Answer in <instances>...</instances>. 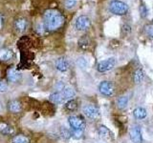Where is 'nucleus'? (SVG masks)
Wrapping results in <instances>:
<instances>
[{
    "label": "nucleus",
    "mask_w": 153,
    "mask_h": 143,
    "mask_svg": "<svg viewBox=\"0 0 153 143\" xmlns=\"http://www.w3.org/2000/svg\"><path fill=\"white\" fill-rule=\"evenodd\" d=\"M64 22V17L57 10H47L44 13V25L49 31H56Z\"/></svg>",
    "instance_id": "nucleus-1"
},
{
    "label": "nucleus",
    "mask_w": 153,
    "mask_h": 143,
    "mask_svg": "<svg viewBox=\"0 0 153 143\" xmlns=\"http://www.w3.org/2000/svg\"><path fill=\"white\" fill-rule=\"evenodd\" d=\"M110 12L117 15H124L128 12V6L126 3H124L120 0H113L109 4Z\"/></svg>",
    "instance_id": "nucleus-2"
},
{
    "label": "nucleus",
    "mask_w": 153,
    "mask_h": 143,
    "mask_svg": "<svg viewBox=\"0 0 153 143\" xmlns=\"http://www.w3.org/2000/svg\"><path fill=\"white\" fill-rule=\"evenodd\" d=\"M117 61H116V58H114V57H110V58H107L105 60H102L99 62V64L97 66V69L100 73H106V72L112 70L115 65H116Z\"/></svg>",
    "instance_id": "nucleus-3"
},
{
    "label": "nucleus",
    "mask_w": 153,
    "mask_h": 143,
    "mask_svg": "<svg viewBox=\"0 0 153 143\" xmlns=\"http://www.w3.org/2000/svg\"><path fill=\"white\" fill-rule=\"evenodd\" d=\"M99 91L104 97H112L114 94V85L110 81H102L99 85Z\"/></svg>",
    "instance_id": "nucleus-4"
},
{
    "label": "nucleus",
    "mask_w": 153,
    "mask_h": 143,
    "mask_svg": "<svg viewBox=\"0 0 153 143\" xmlns=\"http://www.w3.org/2000/svg\"><path fill=\"white\" fill-rule=\"evenodd\" d=\"M75 26L78 31H86L91 26V20L87 15H79L76 18Z\"/></svg>",
    "instance_id": "nucleus-5"
},
{
    "label": "nucleus",
    "mask_w": 153,
    "mask_h": 143,
    "mask_svg": "<svg viewBox=\"0 0 153 143\" xmlns=\"http://www.w3.org/2000/svg\"><path fill=\"white\" fill-rule=\"evenodd\" d=\"M83 113L90 119L96 120L100 117V110L93 104H87L83 107Z\"/></svg>",
    "instance_id": "nucleus-6"
},
{
    "label": "nucleus",
    "mask_w": 153,
    "mask_h": 143,
    "mask_svg": "<svg viewBox=\"0 0 153 143\" xmlns=\"http://www.w3.org/2000/svg\"><path fill=\"white\" fill-rule=\"evenodd\" d=\"M70 126L73 130H80L83 131L85 128V122L82 118L78 116H72L68 119Z\"/></svg>",
    "instance_id": "nucleus-7"
},
{
    "label": "nucleus",
    "mask_w": 153,
    "mask_h": 143,
    "mask_svg": "<svg viewBox=\"0 0 153 143\" xmlns=\"http://www.w3.org/2000/svg\"><path fill=\"white\" fill-rule=\"evenodd\" d=\"M129 135H130V139L133 143H143V136L140 126H132L130 129V132H129Z\"/></svg>",
    "instance_id": "nucleus-8"
},
{
    "label": "nucleus",
    "mask_w": 153,
    "mask_h": 143,
    "mask_svg": "<svg viewBox=\"0 0 153 143\" xmlns=\"http://www.w3.org/2000/svg\"><path fill=\"white\" fill-rule=\"evenodd\" d=\"M98 133H99L100 136L102 138H103V139H105V140H111L113 138V135H112L111 131H110L107 127H105L103 125H100L99 127Z\"/></svg>",
    "instance_id": "nucleus-9"
},
{
    "label": "nucleus",
    "mask_w": 153,
    "mask_h": 143,
    "mask_svg": "<svg viewBox=\"0 0 153 143\" xmlns=\"http://www.w3.org/2000/svg\"><path fill=\"white\" fill-rule=\"evenodd\" d=\"M8 80L10 82H17L21 79V74L16 69H10L8 71Z\"/></svg>",
    "instance_id": "nucleus-10"
},
{
    "label": "nucleus",
    "mask_w": 153,
    "mask_h": 143,
    "mask_svg": "<svg viewBox=\"0 0 153 143\" xmlns=\"http://www.w3.org/2000/svg\"><path fill=\"white\" fill-rule=\"evenodd\" d=\"M68 67H69V64H68V61H67L64 57H59V58H57L56 61V68L60 71V72H66L68 70Z\"/></svg>",
    "instance_id": "nucleus-11"
},
{
    "label": "nucleus",
    "mask_w": 153,
    "mask_h": 143,
    "mask_svg": "<svg viewBox=\"0 0 153 143\" xmlns=\"http://www.w3.org/2000/svg\"><path fill=\"white\" fill-rule=\"evenodd\" d=\"M50 100L52 102H54L56 104H59V103H63L64 101H66V99L64 97V94L63 93L61 92H56V93H53L50 95Z\"/></svg>",
    "instance_id": "nucleus-12"
},
{
    "label": "nucleus",
    "mask_w": 153,
    "mask_h": 143,
    "mask_svg": "<svg viewBox=\"0 0 153 143\" xmlns=\"http://www.w3.org/2000/svg\"><path fill=\"white\" fill-rule=\"evenodd\" d=\"M8 108H9V111L11 113L17 114L21 111V103L16 99L12 100V101H10V103L8 105Z\"/></svg>",
    "instance_id": "nucleus-13"
},
{
    "label": "nucleus",
    "mask_w": 153,
    "mask_h": 143,
    "mask_svg": "<svg viewBox=\"0 0 153 143\" xmlns=\"http://www.w3.org/2000/svg\"><path fill=\"white\" fill-rule=\"evenodd\" d=\"M0 133H3V135L9 136V135H13L14 133V130H13V128L12 126H10L8 123L1 121L0 122Z\"/></svg>",
    "instance_id": "nucleus-14"
},
{
    "label": "nucleus",
    "mask_w": 153,
    "mask_h": 143,
    "mask_svg": "<svg viewBox=\"0 0 153 143\" xmlns=\"http://www.w3.org/2000/svg\"><path fill=\"white\" fill-rule=\"evenodd\" d=\"M133 116L136 119H143L146 118L147 116V112L145 108L143 107H137L135 110L133 111Z\"/></svg>",
    "instance_id": "nucleus-15"
},
{
    "label": "nucleus",
    "mask_w": 153,
    "mask_h": 143,
    "mask_svg": "<svg viewBox=\"0 0 153 143\" xmlns=\"http://www.w3.org/2000/svg\"><path fill=\"white\" fill-rule=\"evenodd\" d=\"M14 27L18 31V32H23L25 31V29L27 27V20L23 17H19L16 20V23H14Z\"/></svg>",
    "instance_id": "nucleus-16"
},
{
    "label": "nucleus",
    "mask_w": 153,
    "mask_h": 143,
    "mask_svg": "<svg viewBox=\"0 0 153 143\" xmlns=\"http://www.w3.org/2000/svg\"><path fill=\"white\" fill-rule=\"evenodd\" d=\"M143 77H145V74H143V72L141 69H138L134 72L133 80H134V82H135V84H140L143 81Z\"/></svg>",
    "instance_id": "nucleus-17"
},
{
    "label": "nucleus",
    "mask_w": 153,
    "mask_h": 143,
    "mask_svg": "<svg viewBox=\"0 0 153 143\" xmlns=\"http://www.w3.org/2000/svg\"><path fill=\"white\" fill-rule=\"evenodd\" d=\"M13 56V52L12 50H3L0 52V59L3 61H8L10 59H12Z\"/></svg>",
    "instance_id": "nucleus-18"
},
{
    "label": "nucleus",
    "mask_w": 153,
    "mask_h": 143,
    "mask_svg": "<svg viewBox=\"0 0 153 143\" xmlns=\"http://www.w3.org/2000/svg\"><path fill=\"white\" fill-rule=\"evenodd\" d=\"M62 93H63L64 94V97L65 99H71V98H73L75 95H76V92H75V90L73 88H71V87H65L63 90H62Z\"/></svg>",
    "instance_id": "nucleus-19"
},
{
    "label": "nucleus",
    "mask_w": 153,
    "mask_h": 143,
    "mask_svg": "<svg viewBox=\"0 0 153 143\" xmlns=\"http://www.w3.org/2000/svg\"><path fill=\"white\" fill-rule=\"evenodd\" d=\"M127 104H128V97H119V99L117 100L118 108L121 109V110L126 108Z\"/></svg>",
    "instance_id": "nucleus-20"
},
{
    "label": "nucleus",
    "mask_w": 153,
    "mask_h": 143,
    "mask_svg": "<svg viewBox=\"0 0 153 143\" xmlns=\"http://www.w3.org/2000/svg\"><path fill=\"white\" fill-rule=\"evenodd\" d=\"M13 143H30V140H29V138L25 136L18 135L13 137Z\"/></svg>",
    "instance_id": "nucleus-21"
},
{
    "label": "nucleus",
    "mask_w": 153,
    "mask_h": 143,
    "mask_svg": "<svg viewBox=\"0 0 153 143\" xmlns=\"http://www.w3.org/2000/svg\"><path fill=\"white\" fill-rule=\"evenodd\" d=\"M65 107L67 110H69V111H75V110H76V108H78V103H76V100L70 99L66 102Z\"/></svg>",
    "instance_id": "nucleus-22"
},
{
    "label": "nucleus",
    "mask_w": 153,
    "mask_h": 143,
    "mask_svg": "<svg viewBox=\"0 0 153 143\" xmlns=\"http://www.w3.org/2000/svg\"><path fill=\"white\" fill-rule=\"evenodd\" d=\"M76 65H78L80 69H85L87 67L88 63H87V60H86L84 57H79L76 60Z\"/></svg>",
    "instance_id": "nucleus-23"
},
{
    "label": "nucleus",
    "mask_w": 153,
    "mask_h": 143,
    "mask_svg": "<svg viewBox=\"0 0 153 143\" xmlns=\"http://www.w3.org/2000/svg\"><path fill=\"white\" fill-rule=\"evenodd\" d=\"M60 135H61L62 137L65 138V139H68V138L71 137L72 133H70V131L68 130V129H66V128H64V127H62V128L60 129Z\"/></svg>",
    "instance_id": "nucleus-24"
},
{
    "label": "nucleus",
    "mask_w": 153,
    "mask_h": 143,
    "mask_svg": "<svg viewBox=\"0 0 153 143\" xmlns=\"http://www.w3.org/2000/svg\"><path fill=\"white\" fill-rule=\"evenodd\" d=\"M76 5V0H65V7L67 9H73Z\"/></svg>",
    "instance_id": "nucleus-25"
},
{
    "label": "nucleus",
    "mask_w": 153,
    "mask_h": 143,
    "mask_svg": "<svg viewBox=\"0 0 153 143\" xmlns=\"http://www.w3.org/2000/svg\"><path fill=\"white\" fill-rule=\"evenodd\" d=\"M140 13L142 17H146L147 15V8L143 3H142L140 6Z\"/></svg>",
    "instance_id": "nucleus-26"
},
{
    "label": "nucleus",
    "mask_w": 153,
    "mask_h": 143,
    "mask_svg": "<svg viewBox=\"0 0 153 143\" xmlns=\"http://www.w3.org/2000/svg\"><path fill=\"white\" fill-rule=\"evenodd\" d=\"M8 91V84L5 81H0V93H5Z\"/></svg>",
    "instance_id": "nucleus-27"
},
{
    "label": "nucleus",
    "mask_w": 153,
    "mask_h": 143,
    "mask_svg": "<svg viewBox=\"0 0 153 143\" xmlns=\"http://www.w3.org/2000/svg\"><path fill=\"white\" fill-rule=\"evenodd\" d=\"M145 31L150 37H153V26L152 25H147L146 27H145Z\"/></svg>",
    "instance_id": "nucleus-28"
},
{
    "label": "nucleus",
    "mask_w": 153,
    "mask_h": 143,
    "mask_svg": "<svg viewBox=\"0 0 153 143\" xmlns=\"http://www.w3.org/2000/svg\"><path fill=\"white\" fill-rule=\"evenodd\" d=\"M55 88H56V90L59 91V92H61V91L65 88V85H64L63 82H61V81H59V82H56Z\"/></svg>",
    "instance_id": "nucleus-29"
},
{
    "label": "nucleus",
    "mask_w": 153,
    "mask_h": 143,
    "mask_svg": "<svg viewBox=\"0 0 153 143\" xmlns=\"http://www.w3.org/2000/svg\"><path fill=\"white\" fill-rule=\"evenodd\" d=\"M82 133H83V131H80V130H73V136L76 138H80L81 136H82Z\"/></svg>",
    "instance_id": "nucleus-30"
},
{
    "label": "nucleus",
    "mask_w": 153,
    "mask_h": 143,
    "mask_svg": "<svg viewBox=\"0 0 153 143\" xmlns=\"http://www.w3.org/2000/svg\"><path fill=\"white\" fill-rule=\"evenodd\" d=\"M3 24H4V18H3V16L1 15V14H0V29H2Z\"/></svg>",
    "instance_id": "nucleus-31"
},
{
    "label": "nucleus",
    "mask_w": 153,
    "mask_h": 143,
    "mask_svg": "<svg viewBox=\"0 0 153 143\" xmlns=\"http://www.w3.org/2000/svg\"><path fill=\"white\" fill-rule=\"evenodd\" d=\"M2 110H3V106H2V103L0 102V113L2 112Z\"/></svg>",
    "instance_id": "nucleus-32"
}]
</instances>
